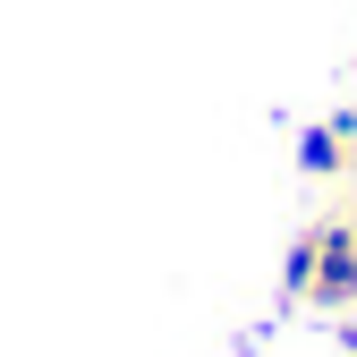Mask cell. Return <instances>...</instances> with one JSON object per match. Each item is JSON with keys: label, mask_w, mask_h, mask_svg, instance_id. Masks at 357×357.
<instances>
[{"label": "cell", "mask_w": 357, "mask_h": 357, "mask_svg": "<svg viewBox=\"0 0 357 357\" xmlns=\"http://www.w3.org/2000/svg\"><path fill=\"white\" fill-rule=\"evenodd\" d=\"M349 349H357V332H349Z\"/></svg>", "instance_id": "277c9868"}, {"label": "cell", "mask_w": 357, "mask_h": 357, "mask_svg": "<svg viewBox=\"0 0 357 357\" xmlns=\"http://www.w3.org/2000/svg\"><path fill=\"white\" fill-rule=\"evenodd\" d=\"M298 162H306V178H357V111L315 119L298 137Z\"/></svg>", "instance_id": "7a4b0ae2"}, {"label": "cell", "mask_w": 357, "mask_h": 357, "mask_svg": "<svg viewBox=\"0 0 357 357\" xmlns=\"http://www.w3.org/2000/svg\"><path fill=\"white\" fill-rule=\"evenodd\" d=\"M281 289H289V306H315V315H357V230L340 213L306 221V230L289 238Z\"/></svg>", "instance_id": "6da1fadb"}, {"label": "cell", "mask_w": 357, "mask_h": 357, "mask_svg": "<svg viewBox=\"0 0 357 357\" xmlns=\"http://www.w3.org/2000/svg\"><path fill=\"white\" fill-rule=\"evenodd\" d=\"M340 221H349V230H357V196H349V213H340Z\"/></svg>", "instance_id": "3957f363"}]
</instances>
